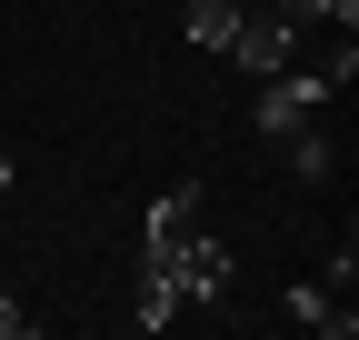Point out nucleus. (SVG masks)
Returning a JSON list of instances; mask_svg holds the SVG:
<instances>
[{"instance_id":"6e6552de","label":"nucleus","mask_w":359,"mask_h":340,"mask_svg":"<svg viewBox=\"0 0 359 340\" xmlns=\"http://www.w3.org/2000/svg\"><path fill=\"white\" fill-rule=\"evenodd\" d=\"M11 330H20V301H11V290H0V340H11Z\"/></svg>"},{"instance_id":"39448f33","label":"nucleus","mask_w":359,"mask_h":340,"mask_svg":"<svg viewBox=\"0 0 359 340\" xmlns=\"http://www.w3.org/2000/svg\"><path fill=\"white\" fill-rule=\"evenodd\" d=\"M180 310H190V301H180L170 280H150V270H140V290H130V320H140V330H170Z\"/></svg>"},{"instance_id":"20e7f679","label":"nucleus","mask_w":359,"mask_h":340,"mask_svg":"<svg viewBox=\"0 0 359 340\" xmlns=\"http://www.w3.org/2000/svg\"><path fill=\"white\" fill-rule=\"evenodd\" d=\"M280 310H290L299 330H320V340H349V330H359V310H349V290H330V280H299V290H290Z\"/></svg>"},{"instance_id":"f257e3e1","label":"nucleus","mask_w":359,"mask_h":340,"mask_svg":"<svg viewBox=\"0 0 359 340\" xmlns=\"http://www.w3.org/2000/svg\"><path fill=\"white\" fill-rule=\"evenodd\" d=\"M140 270L150 280H170L180 301H219L230 290V240H210V230H140Z\"/></svg>"},{"instance_id":"1a4fd4ad","label":"nucleus","mask_w":359,"mask_h":340,"mask_svg":"<svg viewBox=\"0 0 359 340\" xmlns=\"http://www.w3.org/2000/svg\"><path fill=\"white\" fill-rule=\"evenodd\" d=\"M0 190H11V150H0Z\"/></svg>"},{"instance_id":"f03ea898","label":"nucleus","mask_w":359,"mask_h":340,"mask_svg":"<svg viewBox=\"0 0 359 340\" xmlns=\"http://www.w3.org/2000/svg\"><path fill=\"white\" fill-rule=\"evenodd\" d=\"M330 91H339L330 70H299V60H290V70H269V80H259V131H269V140H290V131H309Z\"/></svg>"},{"instance_id":"0eeeda50","label":"nucleus","mask_w":359,"mask_h":340,"mask_svg":"<svg viewBox=\"0 0 359 340\" xmlns=\"http://www.w3.org/2000/svg\"><path fill=\"white\" fill-rule=\"evenodd\" d=\"M280 150H290V170H299V181H330V140H320V120H309V131H290Z\"/></svg>"},{"instance_id":"423d86ee","label":"nucleus","mask_w":359,"mask_h":340,"mask_svg":"<svg viewBox=\"0 0 359 340\" xmlns=\"http://www.w3.org/2000/svg\"><path fill=\"white\" fill-rule=\"evenodd\" d=\"M230 20H240V0H190V40L200 51H230Z\"/></svg>"},{"instance_id":"7ed1b4c3","label":"nucleus","mask_w":359,"mask_h":340,"mask_svg":"<svg viewBox=\"0 0 359 340\" xmlns=\"http://www.w3.org/2000/svg\"><path fill=\"white\" fill-rule=\"evenodd\" d=\"M290 51H299V20L280 11V0H250V11L230 20V60H240V70L269 80V70H290Z\"/></svg>"}]
</instances>
